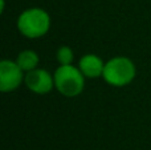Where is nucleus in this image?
<instances>
[{
    "mask_svg": "<svg viewBox=\"0 0 151 150\" xmlns=\"http://www.w3.org/2000/svg\"><path fill=\"white\" fill-rule=\"evenodd\" d=\"M50 28V16L41 8H28L17 17V29L28 39H39L48 33Z\"/></svg>",
    "mask_w": 151,
    "mask_h": 150,
    "instance_id": "obj_1",
    "label": "nucleus"
},
{
    "mask_svg": "<svg viewBox=\"0 0 151 150\" xmlns=\"http://www.w3.org/2000/svg\"><path fill=\"white\" fill-rule=\"evenodd\" d=\"M55 88L65 97H77L85 88V76L74 65H60L56 69Z\"/></svg>",
    "mask_w": 151,
    "mask_h": 150,
    "instance_id": "obj_2",
    "label": "nucleus"
},
{
    "mask_svg": "<svg viewBox=\"0 0 151 150\" xmlns=\"http://www.w3.org/2000/svg\"><path fill=\"white\" fill-rule=\"evenodd\" d=\"M137 74L134 63L127 57H113L105 64L104 80L113 87H125L130 84Z\"/></svg>",
    "mask_w": 151,
    "mask_h": 150,
    "instance_id": "obj_3",
    "label": "nucleus"
},
{
    "mask_svg": "<svg viewBox=\"0 0 151 150\" xmlns=\"http://www.w3.org/2000/svg\"><path fill=\"white\" fill-rule=\"evenodd\" d=\"M23 72L16 61L3 60L0 63V90L8 93L17 89L25 79Z\"/></svg>",
    "mask_w": 151,
    "mask_h": 150,
    "instance_id": "obj_4",
    "label": "nucleus"
},
{
    "mask_svg": "<svg viewBox=\"0 0 151 150\" xmlns=\"http://www.w3.org/2000/svg\"><path fill=\"white\" fill-rule=\"evenodd\" d=\"M24 82L27 88L36 94H47L55 87V77L45 69L36 68L31 72H27Z\"/></svg>",
    "mask_w": 151,
    "mask_h": 150,
    "instance_id": "obj_5",
    "label": "nucleus"
},
{
    "mask_svg": "<svg viewBox=\"0 0 151 150\" xmlns=\"http://www.w3.org/2000/svg\"><path fill=\"white\" fill-rule=\"evenodd\" d=\"M105 64L106 63H104L101 57L93 55V53H89V55L81 57L78 68L86 79H98V77L104 76Z\"/></svg>",
    "mask_w": 151,
    "mask_h": 150,
    "instance_id": "obj_6",
    "label": "nucleus"
},
{
    "mask_svg": "<svg viewBox=\"0 0 151 150\" xmlns=\"http://www.w3.org/2000/svg\"><path fill=\"white\" fill-rule=\"evenodd\" d=\"M39 61H40L39 55H37L35 50H31V49L20 52L17 58H16L17 65L20 66L24 72H31V71H33V69H36L37 65H39Z\"/></svg>",
    "mask_w": 151,
    "mask_h": 150,
    "instance_id": "obj_7",
    "label": "nucleus"
},
{
    "mask_svg": "<svg viewBox=\"0 0 151 150\" xmlns=\"http://www.w3.org/2000/svg\"><path fill=\"white\" fill-rule=\"evenodd\" d=\"M57 60L60 65H70L74 60V53L70 47H60L57 50Z\"/></svg>",
    "mask_w": 151,
    "mask_h": 150,
    "instance_id": "obj_8",
    "label": "nucleus"
}]
</instances>
